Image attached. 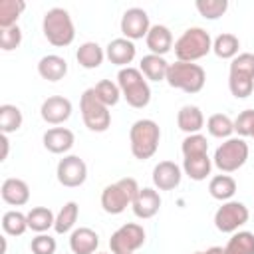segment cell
Listing matches in <instances>:
<instances>
[{
    "mask_svg": "<svg viewBox=\"0 0 254 254\" xmlns=\"http://www.w3.org/2000/svg\"><path fill=\"white\" fill-rule=\"evenodd\" d=\"M117 85L121 89V97L127 101V105L135 109H143L151 101V87L145 75L139 67H121L117 71Z\"/></svg>",
    "mask_w": 254,
    "mask_h": 254,
    "instance_id": "6da1fadb",
    "label": "cell"
},
{
    "mask_svg": "<svg viewBox=\"0 0 254 254\" xmlns=\"http://www.w3.org/2000/svg\"><path fill=\"white\" fill-rule=\"evenodd\" d=\"M42 32H44V38L56 48H65L75 40L73 20H71L69 12L65 8H60V6L50 8L44 14Z\"/></svg>",
    "mask_w": 254,
    "mask_h": 254,
    "instance_id": "7a4b0ae2",
    "label": "cell"
},
{
    "mask_svg": "<svg viewBox=\"0 0 254 254\" xmlns=\"http://www.w3.org/2000/svg\"><path fill=\"white\" fill-rule=\"evenodd\" d=\"M173 50H175L177 62L194 64L196 60H202L208 52H212V38L204 28L190 26L177 38Z\"/></svg>",
    "mask_w": 254,
    "mask_h": 254,
    "instance_id": "3957f363",
    "label": "cell"
},
{
    "mask_svg": "<svg viewBox=\"0 0 254 254\" xmlns=\"http://www.w3.org/2000/svg\"><path fill=\"white\" fill-rule=\"evenodd\" d=\"M161 141V129L153 119H137L129 129V145L131 153L139 161L151 159Z\"/></svg>",
    "mask_w": 254,
    "mask_h": 254,
    "instance_id": "277c9868",
    "label": "cell"
},
{
    "mask_svg": "<svg viewBox=\"0 0 254 254\" xmlns=\"http://www.w3.org/2000/svg\"><path fill=\"white\" fill-rule=\"evenodd\" d=\"M228 89L236 99H246L254 91V54L242 52L230 60Z\"/></svg>",
    "mask_w": 254,
    "mask_h": 254,
    "instance_id": "5b68a950",
    "label": "cell"
},
{
    "mask_svg": "<svg viewBox=\"0 0 254 254\" xmlns=\"http://www.w3.org/2000/svg\"><path fill=\"white\" fill-rule=\"evenodd\" d=\"M139 185L133 177H123L111 185H107L101 190V208L107 214H121L127 206L133 204L137 192H139Z\"/></svg>",
    "mask_w": 254,
    "mask_h": 254,
    "instance_id": "8992f818",
    "label": "cell"
},
{
    "mask_svg": "<svg viewBox=\"0 0 254 254\" xmlns=\"http://www.w3.org/2000/svg\"><path fill=\"white\" fill-rule=\"evenodd\" d=\"M171 87L181 89L185 93H198L204 83H206V73L198 64H190V62H175L169 65L167 71V79H165Z\"/></svg>",
    "mask_w": 254,
    "mask_h": 254,
    "instance_id": "52a82bcc",
    "label": "cell"
},
{
    "mask_svg": "<svg viewBox=\"0 0 254 254\" xmlns=\"http://www.w3.org/2000/svg\"><path fill=\"white\" fill-rule=\"evenodd\" d=\"M79 111L85 127L93 133H103L111 125V113L109 107L97 97L93 87H87L79 97Z\"/></svg>",
    "mask_w": 254,
    "mask_h": 254,
    "instance_id": "ba28073f",
    "label": "cell"
},
{
    "mask_svg": "<svg viewBox=\"0 0 254 254\" xmlns=\"http://www.w3.org/2000/svg\"><path fill=\"white\" fill-rule=\"evenodd\" d=\"M248 143L242 137H230L224 139V143H220L214 151L212 157V165L220 171V173H234L240 167H244V163L248 161Z\"/></svg>",
    "mask_w": 254,
    "mask_h": 254,
    "instance_id": "9c48e42d",
    "label": "cell"
},
{
    "mask_svg": "<svg viewBox=\"0 0 254 254\" xmlns=\"http://www.w3.org/2000/svg\"><path fill=\"white\" fill-rule=\"evenodd\" d=\"M248 218H250V212L244 202L226 200L214 212V226H216V230H220L224 234H234L236 230H240V226H244L248 222Z\"/></svg>",
    "mask_w": 254,
    "mask_h": 254,
    "instance_id": "30bf717a",
    "label": "cell"
},
{
    "mask_svg": "<svg viewBox=\"0 0 254 254\" xmlns=\"http://www.w3.org/2000/svg\"><path fill=\"white\" fill-rule=\"evenodd\" d=\"M143 244H145V228L137 222H125L109 238L111 254H133Z\"/></svg>",
    "mask_w": 254,
    "mask_h": 254,
    "instance_id": "8fae6325",
    "label": "cell"
},
{
    "mask_svg": "<svg viewBox=\"0 0 254 254\" xmlns=\"http://www.w3.org/2000/svg\"><path fill=\"white\" fill-rule=\"evenodd\" d=\"M56 177L62 187L75 189L87 181V165L77 155H64L56 167Z\"/></svg>",
    "mask_w": 254,
    "mask_h": 254,
    "instance_id": "7c38bea8",
    "label": "cell"
},
{
    "mask_svg": "<svg viewBox=\"0 0 254 254\" xmlns=\"http://www.w3.org/2000/svg\"><path fill=\"white\" fill-rule=\"evenodd\" d=\"M119 28H121V34L123 38L135 42V40H143L147 38L149 30H151V22H149V14L143 10V8H127L121 16V22H119Z\"/></svg>",
    "mask_w": 254,
    "mask_h": 254,
    "instance_id": "4fadbf2b",
    "label": "cell"
},
{
    "mask_svg": "<svg viewBox=\"0 0 254 254\" xmlns=\"http://www.w3.org/2000/svg\"><path fill=\"white\" fill-rule=\"evenodd\" d=\"M71 111H73V105L64 95H50L40 105V115L50 125H62V123H65L71 117Z\"/></svg>",
    "mask_w": 254,
    "mask_h": 254,
    "instance_id": "5bb4252c",
    "label": "cell"
},
{
    "mask_svg": "<svg viewBox=\"0 0 254 254\" xmlns=\"http://www.w3.org/2000/svg\"><path fill=\"white\" fill-rule=\"evenodd\" d=\"M183 181V169L173 161H161L153 167V185L157 190H173Z\"/></svg>",
    "mask_w": 254,
    "mask_h": 254,
    "instance_id": "9a60e30c",
    "label": "cell"
},
{
    "mask_svg": "<svg viewBox=\"0 0 254 254\" xmlns=\"http://www.w3.org/2000/svg\"><path fill=\"white\" fill-rule=\"evenodd\" d=\"M131 208H133V214L137 218H141V220L153 218L159 212V208H161V194H159V190L153 189V187L139 189Z\"/></svg>",
    "mask_w": 254,
    "mask_h": 254,
    "instance_id": "2e32d148",
    "label": "cell"
},
{
    "mask_svg": "<svg viewBox=\"0 0 254 254\" xmlns=\"http://www.w3.org/2000/svg\"><path fill=\"white\" fill-rule=\"evenodd\" d=\"M42 143H44V147L50 153H54V155H65L73 147L75 135L67 127H52V129H48L42 135Z\"/></svg>",
    "mask_w": 254,
    "mask_h": 254,
    "instance_id": "e0dca14e",
    "label": "cell"
},
{
    "mask_svg": "<svg viewBox=\"0 0 254 254\" xmlns=\"http://www.w3.org/2000/svg\"><path fill=\"white\" fill-rule=\"evenodd\" d=\"M135 56H137V48L127 38H115L105 48V58L119 67H129V64L135 60Z\"/></svg>",
    "mask_w": 254,
    "mask_h": 254,
    "instance_id": "ac0fdd59",
    "label": "cell"
},
{
    "mask_svg": "<svg viewBox=\"0 0 254 254\" xmlns=\"http://www.w3.org/2000/svg\"><path fill=\"white\" fill-rule=\"evenodd\" d=\"M0 196L10 206H22L30 200V187L26 181L10 177V179H4L0 187Z\"/></svg>",
    "mask_w": 254,
    "mask_h": 254,
    "instance_id": "d6986e66",
    "label": "cell"
},
{
    "mask_svg": "<svg viewBox=\"0 0 254 254\" xmlns=\"http://www.w3.org/2000/svg\"><path fill=\"white\" fill-rule=\"evenodd\" d=\"M99 246V234L87 226H79L69 234V250L73 254H95Z\"/></svg>",
    "mask_w": 254,
    "mask_h": 254,
    "instance_id": "ffe728a7",
    "label": "cell"
},
{
    "mask_svg": "<svg viewBox=\"0 0 254 254\" xmlns=\"http://www.w3.org/2000/svg\"><path fill=\"white\" fill-rule=\"evenodd\" d=\"M145 44L151 50V54L165 58V54H169L173 50V34H171V30L167 26L155 24V26H151V30L147 34Z\"/></svg>",
    "mask_w": 254,
    "mask_h": 254,
    "instance_id": "44dd1931",
    "label": "cell"
},
{
    "mask_svg": "<svg viewBox=\"0 0 254 254\" xmlns=\"http://www.w3.org/2000/svg\"><path fill=\"white\" fill-rule=\"evenodd\" d=\"M38 73L46 81H60L67 73V62L58 54H48L38 62Z\"/></svg>",
    "mask_w": 254,
    "mask_h": 254,
    "instance_id": "7402d4cb",
    "label": "cell"
},
{
    "mask_svg": "<svg viewBox=\"0 0 254 254\" xmlns=\"http://www.w3.org/2000/svg\"><path fill=\"white\" fill-rule=\"evenodd\" d=\"M177 125L187 135L200 133V129L204 127V115H202L200 107H196V105H183L179 109V113H177Z\"/></svg>",
    "mask_w": 254,
    "mask_h": 254,
    "instance_id": "603a6c76",
    "label": "cell"
},
{
    "mask_svg": "<svg viewBox=\"0 0 254 254\" xmlns=\"http://www.w3.org/2000/svg\"><path fill=\"white\" fill-rule=\"evenodd\" d=\"M169 65L171 64L163 56H155V54H147L139 62V69H141V73L145 75L147 81H165Z\"/></svg>",
    "mask_w": 254,
    "mask_h": 254,
    "instance_id": "cb8c5ba5",
    "label": "cell"
},
{
    "mask_svg": "<svg viewBox=\"0 0 254 254\" xmlns=\"http://www.w3.org/2000/svg\"><path fill=\"white\" fill-rule=\"evenodd\" d=\"M75 60L81 67L85 69H95L103 64L105 60V50L97 44V42H83L77 52H75Z\"/></svg>",
    "mask_w": 254,
    "mask_h": 254,
    "instance_id": "d4e9b609",
    "label": "cell"
},
{
    "mask_svg": "<svg viewBox=\"0 0 254 254\" xmlns=\"http://www.w3.org/2000/svg\"><path fill=\"white\" fill-rule=\"evenodd\" d=\"M210 171H212V159L208 157V153L183 159V173L192 181H204L210 175Z\"/></svg>",
    "mask_w": 254,
    "mask_h": 254,
    "instance_id": "484cf974",
    "label": "cell"
},
{
    "mask_svg": "<svg viewBox=\"0 0 254 254\" xmlns=\"http://www.w3.org/2000/svg\"><path fill=\"white\" fill-rule=\"evenodd\" d=\"M77 216H79V204L75 200H69L65 202L60 212L56 214V222H54V230L56 234H67L73 230L75 222H77Z\"/></svg>",
    "mask_w": 254,
    "mask_h": 254,
    "instance_id": "4316f807",
    "label": "cell"
},
{
    "mask_svg": "<svg viewBox=\"0 0 254 254\" xmlns=\"http://www.w3.org/2000/svg\"><path fill=\"white\" fill-rule=\"evenodd\" d=\"M238 50H240V40L230 32L218 34L212 40V52L220 60H234L238 56Z\"/></svg>",
    "mask_w": 254,
    "mask_h": 254,
    "instance_id": "83f0119b",
    "label": "cell"
},
{
    "mask_svg": "<svg viewBox=\"0 0 254 254\" xmlns=\"http://www.w3.org/2000/svg\"><path fill=\"white\" fill-rule=\"evenodd\" d=\"M208 192L212 198H216L220 202L232 200V196L236 192V181L230 175H216L208 183Z\"/></svg>",
    "mask_w": 254,
    "mask_h": 254,
    "instance_id": "f1b7e54d",
    "label": "cell"
},
{
    "mask_svg": "<svg viewBox=\"0 0 254 254\" xmlns=\"http://www.w3.org/2000/svg\"><path fill=\"white\" fill-rule=\"evenodd\" d=\"M26 216H28V228L38 234H44L46 230L54 228L56 222V214L48 206H34Z\"/></svg>",
    "mask_w": 254,
    "mask_h": 254,
    "instance_id": "f546056e",
    "label": "cell"
},
{
    "mask_svg": "<svg viewBox=\"0 0 254 254\" xmlns=\"http://www.w3.org/2000/svg\"><path fill=\"white\" fill-rule=\"evenodd\" d=\"M224 254H254V234L250 230H236L228 238Z\"/></svg>",
    "mask_w": 254,
    "mask_h": 254,
    "instance_id": "4dcf8cb0",
    "label": "cell"
},
{
    "mask_svg": "<svg viewBox=\"0 0 254 254\" xmlns=\"http://www.w3.org/2000/svg\"><path fill=\"white\" fill-rule=\"evenodd\" d=\"M206 131L216 139H230L234 133V121L226 113H212L206 119Z\"/></svg>",
    "mask_w": 254,
    "mask_h": 254,
    "instance_id": "1f68e13d",
    "label": "cell"
},
{
    "mask_svg": "<svg viewBox=\"0 0 254 254\" xmlns=\"http://www.w3.org/2000/svg\"><path fill=\"white\" fill-rule=\"evenodd\" d=\"M26 10L24 0H0V30L18 26V18Z\"/></svg>",
    "mask_w": 254,
    "mask_h": 254,
    "instance_id": "d6a6232c",
    "label": "cell"
},
{
    "mask_svg": "<svg viewBox=\"0 0 254 254\" xmlns=\"http://www.w3.org/2000/svg\"><path fill=\"white\" fill-rule=\"evenodd\" d=\"M22 123H24V117H22L20 107H16L12 103L0 105V131L4 135L18 131L22 127Z\"/></svg>",
    "mask_w": 254,
    "mask_h": 254,
    "instance_id": "836d02e7",
    "label": "cell"
},
{
    "mask_svg": "<svg viewBox=\"0 0 254 254\" xmlns=\"http://www.w3.org/2000/svg\"><path fill=\"white\" fill-rule=\"evenodd\" d=\"M2 230L8 236H22L28 230V216L20 210H8L2 214Z\"/></svg>",
    "mask_w": 254,
    "mask_h": 254,
    "instance_id": "e575fe53",
    "label": "cell"
},
{
    "mask_svg": "<svg viewBox=\"0 0 254 254\" xmlns=\"http://www.w3.org/2000/svg\"><path fill=\"white\" fill-rule=\"evenodd\" d=\"M198 14L206 20H218L228 10V0H196L194 2Z\"/></svg>",
    "mask_w": 254,
    "mask_h": 254,
    "instance_id": "d590c367",
    "label": "cell"
},
{
    "mask_svg": "<svg viewBox=\"0 0 254 254\" xmlns=\"http://www.w3.org/2000/svg\"><path fill=\"white\" fill-rule=\"evenodd\" d=\"M93 89H95L97 97H99L107 107L117 105L119 99H121V89H119V85L113 83L111 79H101V81H97Z\"/></svg>",
    "mask_w": 254,
    "mask_h": 254,
    "instance_id": "8d00e7d4",
    "label": "cell"
},
{
    "mask_svg": "<svg viewBox=\"0 0 254 254\" xmlns=\"http://www.w3.org/2000/svg\"><path fill=\"white\" fill-rule=\"evenodd\" d=\"M181 151L183 157H194V155H204L208 153V141L204 135L194 133V135H187L181 143Z\"/></svg>",
    "mask_w": 254,
    "mask_h": 254,
    "instance_id": "74e56055",
    "label": "cell"
},
{
    "mask_svg": "<svg viewBox=\"0 0 254 254\" xmlns=\"http://www.w3.org/2000/svg\"><path fill=\"white\" fill-rule=\"evenodd\" d=\"M234 133H238V137H252L254 133V109H244L236 115L234 119Z\"/></svg>",
    "mask_w": 254,
    "mask_h": 254,
    "instance_id": "f35d334b",
    "label": "cell"
},
{
    "mask_svg": "<svg viewBox=\"0 0 254 254\" xmlns=\"http://www.w3.org/2000/svg\"><path fill=\"white\" fill-rule=\"evenodd\" d=\"M56 248H58V242L54 236L50 234H38L32 238L30 242V250L32 254H56Z\"/></svg>",
    "mask_w": 254,
    "mask_h": 254,
    "instance_id": "ab89813d",
    "label": "cell"
},
{
    "mask_svg": "<svg viewBox=\"0 0 254 254\" xmlns=\"http://www.w3.org/2000/svg\"><path fill=\"white\" fill-rule=\"evenodd\" d=\"M20 44H22V30H20V26H12V28L0 30V48L4 52H12Z\"/></svg>",
    "mask_w": 254,
    "mask_h": 254,
    "instance_id": "60d3db41",
    "label": "cell"
},
{
    "mask_svg": "<svg viewBox=\"0 0 254 254\" xmlns=\"http://www.w3.org/2000/svg\"><path fill=\"white\" fill-rule=\"evenodd\" d=\"M0 143H2V157H0V161H6V159H8V149H10V141H8V135H4V133H2V139H0Z\"/></svg>",
    "mask_w": 254,
    "mask_h": 254,
    "instance_id": "b9f144b4",
    "label": "cell"
},
{
    "mask_svg": "<svg viewBox=\"0 0 254 254\" xmlns=\"http://www.w3.org/2000/svg\"><path fill=\"white\" fill-rule=\"evenodd\" d=\"M202 254H224V248H220V246H210V248H206Z\"/></svg>",
    "mask_w": 254,
    "mask_h": 254,
    "instance_id": "7bdbcfd3",
    "label": "cell"
},
{
    "mask_svg": "<svg viewBox=\"0 0 254 254\" xmlns=\"http://www.w3.org/2000/svg\"><path fill=\"white\" fill-rule=\"evenodd\" d=\"M95 254H107V252H95Z\"/></svg>",
    "mask_w": 254,
    "mask_h": 254,
    "instance_id": "ee69618b",
    "label": "cell"
},
{
    "mask_svg": "<svg viewBox=\"0 0 254 254\" xmlns=\"http://www.w3.org/2000/svg\"><path fill=\"white\" fill-rule=\"evenodd\" d=\"M194 254H202V252H194Z\"/></svg>",
    "mask_w": 254,
    "mask_h": 254,
    "instance_id": "f6af8a7d",
    "label": "cell"
},
{
    "mask_svg": "<svg viewBox=\"0 0 254 254\" xmlns=\"http://www.w3.org/2000/svg\"><path fill=\"white\" fill-rule=\"evenodd\" d=\"M252 139H254V133H252Z\"/></svg>",
    "mask_w": 254,
    "mask_h": 254,
    "instance_id": "bcb514c9",
    "label": "cell"
}]
</instances>
